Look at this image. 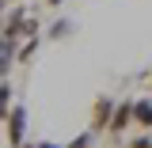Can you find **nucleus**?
Returning <instances> with one entry per match:
<instances>
[{
  "label": "nucleus",
  "mask_w": 152,
  "mask_h": 148,
  "mask_svg": "<svg viewBox=\"0 0 152 148\" xmlns=\"http://www.w3.org/2000/svg\"><path fill=\"white\" fill-rule=\"evenodd\" d=\"M126 148H152V137H137V141H129Z\"/></svg>",
  "instance_id": "obj_10"
},
{
  "label": "nucleus",
  "mask_w": 152,
  "mask_h": 148,
  "mask_svg": "<svg viewBox=\"0 0 152 148\" xmlns=\"http://www.w3.org/2000/svg\"><path fill=\"white\" fill-rule=\"evenodd\" d=\"M61 4H65V0H46V8H61Z\"/></svg>",
  "instance_id": "obj_11"
},
{
  "label": "nucleus",
  "mask_w": 152,
  "mask_h": 148,
  "mask_svg": "<svg viewBox=\"0 0 152 148\" xmlns=\"http://www.w3.org/2000/svg\"><path fill=\"white\" fill-rule=\"evenodd\" d=\"M4 4H8V0H0V12H4Z\"/></svg>",
  "instance_id": "obj_14"
},
{
  "label": "nucleus",
  "mask_w": 152,
  "mask_h": 148,
  "mask_svg": "<svg viewBox=\"0 0 152 148\" xmlns=\"http://www.w3.org/2000/svg\"><path fill=\"white\" fill-rule=\"evenodd\" d=\"M38 46H42V34H31V38H23V42H15V61L19 65H31L38 53Z\"/></svg>",
  "instance_id": "obj_5"
},
{
  "label": "nucleus",
  "mask_w": 152,
  "mask_h": 148,
  "mask_svg": "<svg viewBox=\"0 0 152 148\" xmlns=\"http://www.w3.org/2000/svg\"><path fill=\"white\" fill-rule=\"evenodd\" d=\"M12 95H15V84H12V80H0V122L12 110Z\"/></svg>",
  "instance_id": "obj_8"
},
{
  "label": "nucleus",
  "mask_w": 152,
  "mask_h": 148,
  "mask_svg": "<svg viewBox=\"0 0 152 148\" xmlns=\"http://www.w3.org/2000/svg\"><path fill=\"white\" fill-rule=\"evenodd\" d=\"M8 4H23V0H8Z\"/></svg>",
  "instance_id": "obj_15"
},
{
  "label": "nucleus",
  "mask_w": 152,
  "mask_h": 148,
  "mask_svg": "<svg viewBox=\"0 0 152 148\" xmlns=\"http://www.w3.org/2000/svg\"><path fill=\"white\" fill-rule=\"evenodd\" d=\"M129 122H133V99L114 103V114H110V122H107V137H110V141H118L122 133L129 129Z\"/></svg>",
  "instance_id": "obj_2"
},
{
  "label": "nucleus",
  "mask_w": 152,
  "mask_h": 148,
  "mask_svg": "<svg viewBox=\"0 0 152 148\" xmlns=\"http://www.w3.org/2000/svg\"><path fill=\"white\" fill-rule=\"evenodd\" d=\"M76 31V23L72 19H57L53 27H50V31H46V42H61V38H69Z\"/></svg>",
  "instance_id": "obj_7"
},
{
  "label": "nucleus",
  "mask_w": 152,
  "mask_h": 148,
  "mask_svg": "<svg viewBox=\"0 0 152 148\" xmlns=\"http://www.w3.org/2000/svg\"><path fill=\"white\" fill-rule=\"evenodd\" d=\"M19 148H38V144H27V141H23V144H19Z\"/></svg>",
  "instance_id": "obj_13"
},
{
  "label": "nucleus",
  "mask_w": 152,
  "mask_h": 148,
  "mask_svg": "<svg viewBox=\"0 0 152 148\" xmlns=\"http://www.w3.org/2000/svg\"><path fill=\"white\" fill-rule=\"evenodd\" d=\"M38 148H61V144H53V141H42V144H38Z\"/></svg>",
  "instance_id": "obj_12"
},
{
  "label": "nucleus",
  "mask_w": 152,
  "mask_h": 148,
  "mask_svg": "<svg viewBox=\"0 0 152 148\" xmlns=\"http://www.w3.org/2000/svg\"><path fill=\"white\" fill-rule=\"evenodd\" d=\"M110 114H114V99L99 95V99H95V106H91V133H107Z\"/></svg>",
  "instance_id": "obj_3"
},
{
  "label": "nucleus",
  "mask_w": 152,
  "mask_h": 148,
  "mask_svg": "<svg viewBox=\"0 0 152 148\" xmlns=\"http://www.w3.org/2000/svg\"><path fill=\"white\" fill-rule=\"evenodd\" d=\"M133 122L141 129H152V99H133Z\"/></svg>",
  "instance_id": "obj_6"
},
{
  "label": "nucleus",
  "mask_w": 152,
  "mask_h": 148,
  "mask_svg": "<svg viewBox=\"0 0 152 148\" xmlns=\"http://www.w3.org/2000/svg\"><path fill=\"white\" fill-rule=\"evenodd\" d=\"M88 144H91V129H88V133H80L76 141H69L65 148H88Z\"/></svg>",
  "instance_id": "obj_9"
},
{
  "label": "nucleus",
  "mask_w": 152,
  "mask_h": 148,
  "mask_svg": "<svg viewBox=\"0 0 152 148\" xmlns=\"http://www.w3.org/2000/svg\"><path fill=\"white\" fill-rule=\"evenodd\" d=\"M4 129H8V144H12V148H19L23 141H27V110H23V103H15V106L8 110Z\"/></svg>",
  "instance_id": "obj_1"
},
{
  "label": "nucleus",
  "mask_w": 152,
  "mask_h": 148,
  "mask_svg": "<svg viewBox=\"0 0 152 148\" xmlns=\"http://www.w3.org/2000/svg\"><path fill=\"white\" fill-rule=\"evenodd\" d=\"M12 69H15V42L8 34H0V80H8Z\"/></svg>",
  "instance_id": "obj_4"
}]
</instances>
